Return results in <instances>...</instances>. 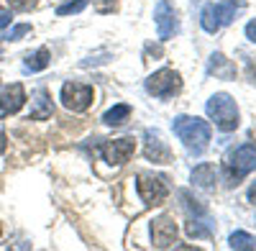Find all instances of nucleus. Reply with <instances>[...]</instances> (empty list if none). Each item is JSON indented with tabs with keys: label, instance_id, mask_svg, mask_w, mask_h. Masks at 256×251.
Returning <instances> with one entry per match:
<instances>
[{
	"label": "nucleus",
	"instance_id": "0eeeda50",
	"mask_svg": "<svg viewBox=\"0 0 256 251\" xmlns=\"http://www.w3.org/2000/svg\"><path fill=\"white\" fill-rule=\"evenodd\" d=\"M62 102H64V108L72 110V113L88 110L90 102H92V88L82 85V82H67V85L62 88Z\"/></svg>",
	"mask_w": 256,
	"mask_h": 251
},
{
	"label": "nucleus",
	"instance_id": "dca6fc26",
	"mask_svg": "<svg viewBox=\"0 0 256 251\" xmlns=\"http://www.w3.org/2000/svg\"><path fill=\"white\" fill-rule=\"evenodd\" d=\"M128 116H131V106L120 102V106H113L108 113L102 116V123H108V126H120V123L128 120Z\"/></svg>",
	"mask_w": 256,
	"mask_h": 251
},
{
	"label": "nucleus",
	"instance_id": "9d476101",
	"mask_svg": "<svg viewBox=\"0 0 256 251\" xmlns=\"http://www.w3.org/2000/svg\"><path fill=\"white\" fill-rule=\"evenodd\" d=\"M152 241L156 248H169L174 241H177V223L174 218L169 216H162L152 223Z\"/></svg>",
	"mask_w": 256,
	"mask_h": 251
},
{
	"label": "nucleus",
	"instance_id": "6ab92c4d",
	"mask_svg": "<svg viewBox=\"0 0 256 251\" xmlns=\"http://www.w3.org/2000/svg\"><path fill=\"white\" fill-rule=\"evenodd\" d=\"M187 234L190 236H195V238H208L212 234V226H202V220H190L187 223Z\"/></svg>",
	"mask_w": 256,
	"mask_h": 251
},
{
	"label": "nucleus",
	"instance_id": "1a4fd4ad",
	"mask_svg": "<svg viewBox=\"0 0 256 251\" xmlns=\"http://www.w3.org/2000/svg\"><path fill=\"white\" fill-rule=\"evenodd\" d=\"M100 152L105 156V162H110L116 166L126 164L128 159H131V154L136 152V141L134 138H116V141H105L100 146Z\"/></svg>",
	"mask_w": 256,
	"mask_h": 251
},
{
	"label": "nucleus",
	"instance_id": "9b49d317",
	"mask_svg": "<svg viewBox=\"0 0 256 251\" xmlns=\"http://www.w3.org/2000/svg\"><path fill=\"white\" fill-rule=\"evenodd\" d=\"M144 136H146V159H152L156 164H166L172 159V152H169V146H166V141L162 138L159 131L148 128Z\"/></svg>",
	"mask_w": 256,
	"mask_h": 251
},
{
	"label": "nucleus",
	"instance_id": "f03ea898",
	"mask_svg": "<svg viewBox=\"0 0 256 251\" xmlns=\"http://www.w3.org/2000/svg\"><path fill=\"white\" fill-rule=\"evenodd\" d=\"M205 110H208V116L212 120H216V126H218L220 131L230 134V131L238 128V108H236V100H233L230 95H226V92L212 95L208 100Z\"/></svg>",
	"mask_w": 256,
	"mask_h": 251
},
{
	"label": "nucleus",
	"instance_id": "6e6552de",
	"mask_svg": "<svg viewBox=\"0 0 256 251\" xmlns=\"http://www.w3.org/2000/svg\"><path fill=\"white\" fill-rule=\"evenodd\" d=\"M136 190H138V195H141V200L146 205H162L166 200V195H169L164 180L162 177H152V174H141Z\"/></svg>",
	"mask_w": 256,
	"mask_h": 251
},
{
	"label": "nucleus",
	"instance_id": "39448f33",
	"mask_svg": "<svg viewBox=\"0 0 256 251\" xmlns=\"http://www.w3.org/2000/svg\"><path fill=\"white\" fill-rule=\"evenodd\" d=\"M154 20H156V31L162 41H169L180 34V13L169 0H159L154 8Z\"/></svg>",
	"mask_w": 256,
	"mask_h": 251
},
{
	"label": "nucleus",
	"instance_id": "cd10ccee",
	"mask_svg": "<svg viewBox=\"0 0 256 251\" xmlns=\"http://www.w3.org/2000/svg\"><path fill=\"white\" fill-rule=\"evenodd\" d=\"M0 59H3V46H0Z\"/></svg>",
	"mask_w": 256,
	"mask_h": 251
},
{
	"label": "nucleus",
	"instance_id": "423d86ee",
	"mask_svg": "<svg viewBox=\"0 0 256 251\" xmlns=\"http://www.w3.org/2000/svg\"><path fill=\"white\" fill-rule=\"evenodd\" d=\"M182 80L174 70H159L146 80V92L154 98H172L174 92H180Z\"/></svg>",
	"mask_w": 256,
	"mask_h": 251
},
{
	"label": "nucleus",
	"instance_id": "f8f14e48",
	"mask_svg": "<svg viewBox=\"0 0 256 251\" xmlns=\"http://www.w3.org/2000/svg\"><path fill=\"white\" fill-rule=\"evenodd\" d=\"M24 102H26V90L20 82H13V85L0 95V116H13L18 113L20 108H24Z\"/></svg>",
	"mask_w": 256,
	"mask_h": 251
},
{
	"label": "nucleus",
	"instance_id": "393cba45",
	"mask_svg": "<svg viewBox=\"0 0 256 251\" xmlns=\"http://www.w3.org/2000/svg\"><path fill=\"white\" fill-rule=\"evenodd\" d=\"M248 200H251V202H256V182L248 187Z\"/></svg>",
	"mask_w": 256,
	"mask_h": 251
},
{
	"label": "nucleus",
	"instance_id": "a211bd4d",
	"mask_svg": "<svg viewBox=\"0 0 256 251\" xmlns=\"http://www.w3.org/2000/svg\"><path fill=\"white\" fill-rule=\"evenodd\" d=\"M230 248H241V251H251L256 248V238L246 231H236V234H230Z\"/></svg>",
	"mask_w": 256,
	"mask_h": 251
},
{
	"label": "nucleus",
	"instance_id": "ddd939ff",
	"mask_svg": "<svg viewBox=\"0 0 256 251\" xmlns=\"http://www.w3.org/2000/svg\"><path fill=\"white\" fill-rule=\"evenodd\" d=\"M52 110H54V106H52L49 92H46L44 88H38V90H36V95H34L31 120H46V118H52Z\"/></svg>",
	"mask_w": 256,
	"mask_h": 251
},
{
	"label": "nucleus",
	"instance_id": "20e7f679",
	"mask_svg": "<svg viewBox=\"0 0 256 251\" xmlns=\"http://www.w3.org/2000/svg\"><path fill=\"white\" fill-rule=\"evenodd\" d=\"M251 170H256V146L254 144H244L238 149H233L226 159V172L233 180L246 177Z\"/></svg>",
	"mask_w": 256,
	"mask_h": 251
},
{
	"label": "nucleus",
	"instance_id": "a878e982",
	"mask_svg": "<svg viewBox=\"0 0 256 251\" xmlns=\"http://www.w3.org/2000/svg\"><path fill=\"white\" fill-rule=\"evenodd\" d=\"M248 72H251V80L256 82V59H251V64H248Z\"/></svg>",
	"mask_w": 256,
	"mask_h": 251
},
{
	"label": "nucleus",
	"instance_id": "f3484780",
	"mask_svg": "<svg viewBox=\"0 0 256 251\" xmlns=\"http://www.w3.org/2000/svg\"><path fill=\"white\" fill-rule=\"evenodd\" d=\"M46 67H49V49L41 46L38 52H34V54L26 56V70L28 72H41V70H46Z\"/></svg>",
	"mask_w": 256,
	"mask_h": 251
},
{
	"label": "nucleus",
	"instance_id": "aec40b11",
	"mask_svg": "<svg viewBox=\"0 0 256 251\" xmlns=\"http://www.w3.org/2000/svg\"><path fill=\"white\" fill-rule=\"evenodd\" d=\"M88 3H90V0H70V3H64V6L56 8V16H72V13H80Z\"/></svg>",
	"mask_w": 256,
	"mask_h": 251
},
{
	"label": "nucleus",
	"instance_id": "bb28decb",
	"mask_svg": "<svg viewBox=\"0 0 256 251\" xmlns=\"http://www.w3.org/2000/svg\"><path fill=\"white\" fill-rule=\"evenodd\" d=\"M6 146H8V138H6V134H0V154L6 152Z\"/></svg>",
	"mask_w": 256,
	"mask_h": 251
},
{
	"label": "nucleus",
	"instance_id": "4be33fe9",
	"mask_svg": "<svg viewBox=\"0 0 256 251\" xmlns=\"http://www.w3.org/2000/svg\"><path fill=\"white\" fill-rule=\"evenodd\" d=\"M31 31V26L28 24H18V26H13V31L8 34V41H18L20 36H26Z\"/></svg>",
	"mask_w": 256,
	"mask_h": 251
},
{
	"label": "nucleus",
	"instance_id": "412c9836",
	"mask_svg": "<svg viewBox=\"0 0 256 251\" xmlns=\"http://www.w3.org/2000/svg\"><path fill=\"white\" fill-rule=\"evenodd\" d=\"M182 200H184V208H187V210H195V216H205V213H208V208H205L200 200H195L190 192H182Z\"/></svg>",
	"mask_w": 256,
	"mask_h": 251
},
{
	"label": "nucleus",
	"instance_id": "5701e85b",
	"mask_svg": "<svg viewBox=\"0 0 256 251\" xmlns=\"http://www.w3.org/2000/svg\"><path fill=\"white\" fill-rule=\"evenodd\" d=\"M10 18H13L10 10H0V28H6V26L10 24Z\"/></svg>",
	"mask_w": 256,
	"mask_h": 251
},
{
	"label": "nucleus",
	"instance_id": "7ed1b4c3",
	"mask_svg": "<svg viewBox=\"0 0 256 251\" xmlns=\"http://www.w3.org/2000/svg\"><path fill=\"white\" fill-rule=\"evenodd\" d=\"M236 10H238L236 3H208L200 13V24L208 34H216L236 18Z\"/></svg>",
	"mask_w": 256,
	"mask_h": 251
},
{
	"label": "nucleus",
	"instance_id": "f257e3e1",
	"mask_svg": "<svg viewBox=\"0 0 256 251\" xmlns=\"http://www.w3.org/2000/svg\"><path fill=\"white\" fill-rule=\"evenodd\" d=\"M172 128L180 141L187 146L190 154H202L210 146V123L195 116H177L172 120Z\"/></svg>",
	"mask_w": 256,
	"mask_h": 251
},
{
	"label": "nucleus",
	"instance_id": "2eb2a0df",
	"mask_svg": "<svg viewBox=\"0 0 256 251\" xmlns=\"http://www.w3.org/2000/svg\"><path fill=\"white\" fill-rule=\"evenodd\" d=\"M192 182H195L198 187H205V190L216 187V166L212 164H200L198 170L192 172Z\"/></svg>",
	"mask_w": 256,
	"mask_h": 251
},
{
	"label": "nucleus",
	"instance_id": "4468645a",
	"mask_svg": "<svg viewBox=\"0 0 256 251\" xmlns=\"http://www.w3.org/2000/svg\"><path fill=\"white\" fill-rule=\"evenodd\" d=\"M208 72L220 80H233L236 77V64H230V59H226L223 54H212L208 62Z\"/></svg>",
	"mask_w": 256,
	"mask_h": 251
},
{
	"label": "nucleus",
	"instance_id": "b1692460",
	"mask_svg": "<svg viewBox=\"0 0 256 251\" xmlns=\"http://www.w3.org/2000/svg\"><path fill=\"white\" fill-rule=\"evenodd\" d=\"M246 36L254 41V44H256V20H251V24L246 26Z\"/></svg>",
	"mask_w": 256,
	"mask_h": 251
}]
</instances>
